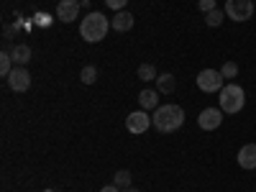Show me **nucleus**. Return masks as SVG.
<instances>
[{
    "label": "nucleus",
    "instance_id": "nucleus-1",
    "mask_svg": "<svg viewBox=\"0 0 256 192\" xmlns=\"http://www.w3.org/2000/svg\"><path fill=\"white\" fill-rule=\"evenodd\" d=\"M152 120H154V128L159 134H174L177 128H182V123H184V110L180 108V105H174V102L159 105V108L154 110V116H152Z\"/></svg>",
    "mask_w": 256,
    "mask_h": 192
},
{
    "label": "nucleus",
    "instance_id": "nucleus-2",
    "mask_svg": "<svg viewBox=\"0 0 256 192\" xmlns=\"http://www.w3.org/2000/svg\"><path fill=\"white\" fill-rule=\"evenodd\" d=\"M110 31V20L105 18L100 10H92L90 16L82 18L80 24V36L88 41V44H98V41H102L105 36H108Z\"/></svg>",
    "mask_w": 256,
    "mask_h": 192
},
{
    "label": "nucleus",
    "instance_id": "nucleus-3",
    "mask_svg": "<svg viewBox=\"0 0 256 192\" xmlns=\"http://www.w3.org/2000/svg\"><path fill=\"white\" fill-rule=\"evenodd\" d=\"M244 105H246L244 88H241V84H236V82H228L226 88L220 90V110L233 116V113H241Z\"/></svg>",
    "mask_w": 256,
    "mask_h": 192
},
{
    "label": "nucleus",
    "instance_id": "nucleus-4",
    "mask_svg": "<svg viewBox=\"0 0 256 192\" xmlns=\"http://www.w3.org/2000/svg\"><path fill=\"white\" fill-rule=\"evenodd\" d=\"M223 13L230 20H236V24H244V20H248L254 16V3L251 0H226Z\"/></svg>",
    "mask_w": 256,
    "mask_h": 192
},
{
    "label": "nucleus",
    "instance_id": "nucleus-5",
    "mask_svg": "<svg viewBox=\"0 0 256 192\" xmlns=\"http://www.w3.org/2000/svg\"><path fill=\"white\" fill-rule=\"evenodd\" d=\"M226 77L218 72V70H202L200 74H198V88L202 90V92H220L223 88H226Z\"/></svg>",
    "mask_w": 256,
    "mask_h": 192
},
{
    "label": "nucleus",
    "instance_id": "nucleus-6",
    "mask_svg": "<svg viewBox=\"0 0 256 192\" xmlns=\"http://www.w3.org/2000/svg\"><path fill=\"white\" fill-rule=\"evenodd\" d=\"M6 80H8V88L13 92H26L31 88V74H28L26 67H13V72Z\"/></svg>",
    "mask_w": 256,
    "mask_h": 192
},
{
    "label": "nucleus",
    "instance_id": "nucleus-7",
    "mask_svg": "<svg viewBox=\"0 0 256 192\" xmlns=\"http://www.w3.org/2000/svg\"><path fill=\"white\" fill-rule=\"evenodd\" d=\"M148 126H154V120H152V116H148L146 110H134L131 116L126 118V128L131 134H144V131H148Z\"/></svg>",
    "mask_w": 256,
    "mask_h": 192
},
{
    "label": "nucleus",
    "instance_id": "nucleus-8",
    "mask_svg": "<svg viewBox=\"0 0 256 192\" xmlns=\"http://www.w3.org/2000/svg\"><path fill=\"white\" fill-rule=\"evenodd\" d=\"M82 6L80 0H59L56 3V18L62 20V24H72V20H77Z\"/></svg>",
    "mask_w": 256,
    "mask_h": 192
},
{
    "label": "nucleus",
    "instance_id": "nucleus-9",
    "mask_svg": "<svg viewBox=\"0 0 256 192\" xmlns=\"http://www.w3.org/2000/svg\"><path fill=\"white\" fill-rule=\"evenodd\" d=\"M220 123H223V110L220 108H205L198 116V126L202 128V131H216V128H220Z\"/></svg>",
    "mask_w": 256,
    "mask_h": 192
},
{
    "label": "nucleus",
    "instance_id": "nucleus-10",
    "mask_svg": "<svg viewBox=\"0 0 256 192\" xmlns=\"http://www.w3.org/2000/svg\"><path fill=\"white\" fill-rule=\"evenodd\" d=\"M110 28H116L118 34H126V31H131L134 28V13H128V10H118L110 20Z\"/></svg>",
    "mask_w": 256,
    "mask_h": 192
},
{
    "label": "nucleus",
    "instance_id": "nucleus-11",
    "mask_svg": "<svg viewBox=\"0 0 256 192\" xmlns=\"http://www.w3.org/2000/svg\"><path fill=\"white\" fill-rule=\"evenodd\" d=\"M238 164L241 169H256V144H246L238 152Z\"/></svg>",
    "mask_w": 256,
    "mask_h": 192
},
{
    "label": "nucleus",
    "instance_id": "nucleus-12",
    "mask_svg": "<svg viewBox=\"0 0 256 192\" xmlns=\"http://www.w3.org/2000/svg\"><path fill=\"white\" fill-rule=\"evenodd\" d=\"M138 102H141V110H156L159 108V90H141L138 92Z\"/></svg>",
    "mask_w": 256,
    "mask_h": 192
},
{
    "label": "nucleus",
    "instance_id": "nucleus-13",
    "mask_svg": "<svg viewBox=\"0 0 256 192\" xmlns=\"http://www.w3.org/2000/svg\"><path fill=\"white\" fill-rule=\"evenodd\" d=\"M10 56L16 62V67H26V64L31 62V46L28 44H18V46H13Z\"/></svg>",
    "mask_w": 256,
    "mask_h": 192
},
{
    "label": "nucleus",
    "instance_id": "nucleus-14",
    "mask_svg": "<svg viewBox=\"0 0 256 192\" xmlns=\"http://www.w3.org/2000/svg\"><path fill=\"white\" fill-rule=\"evenodd\" d=\"M174 88H177L174 74L164 72V74H159V77H156V90H159L162 95H172V92H174Z\"/></svg>",
    "mask_w": 256,
    "mask_h": 192
},
{
    "label": "nucleus",
    "instance_id": "nucleus-15",
    "mask_svg": "<svg viewBox=\"0 0 256 192\" xmlns=\"http://www.w3.org/2000/svg\"><path fill=\"white\" fill-rule=\"evenodd\" d=\"M159 74H156V67L154 64H138V80H144V82H152V80H156Z\"/></svg>",
    "mask_w": 256,
    "mask_h": 192
},
{
    "label": "nucleus",
    "instance_id": "nucleus-16",
    "mask_svg": "<svg viewBox=\"0 0 256 192\" xmlns=\"http://www.w3.org/2000/svg\"><path fill=\"white\" fill-rule=\"evenodd\" d=\"M113 184H116V187H120V190L131 187V172H128V169H118L116 177H113Z\"/></svg>",
    "mask_w": 256,
    "mask_h": 192
},
{
    "label": "nucleus",
    "instance_id": "nucleus-17",
    "mask_svg": "<svg viewBox=\"0 0 256 192\" xmlns=\"http://www.w3.org/2000/svg\"><path fill=\"white\" fill-rule=\"evenodd\" d=\"M80 80H82L84 84H95V82H98V70L92 67V64H88V67H82Z\"/></svg>",
    "mask_w": 256,
    "mask_h": 192
},
{
    "label": "nucleus",
    "instance_id": "nucleus-18",
    "mask_svg": "<svg viewBox=\"0 0 256 192\" xmlns=\"http://www.w3.org/2000/svg\"><path fill=\"white\" fill-rule=\"evenodd\" d=\"M13 56L8 54V52H3V54H0V74H3V77H8L10 72H13Z\"/></svg>",
    "mask_w": 256,
    "mask_h": 192
},
{
    "label": "nucleus",
    "instance_id": "nucleus-19",
    "mask_svg": "<svg viewBox=\"0 0 256 192\" xmlns=\"http://www.w3.org/2000/svg\"><path fill=\"white\" fill-rule=\"evenodd\" d=\"M223 16H226V13H220V10L216 8V10H210V13H205V24H208L210 28H218V26L223 24Z\"/></svg>",
    "mask_w": 256,
    "mask_h": 192
},
{
    "label": "nucleus",
    "instance_id": "nucleus-20",
    "mask_svg": "<svg viewBox=\"0 0 256 192\" xmlns=\"http://www.w3.org/2000/svg\"><path fill=\"white\" fill-rule=\"evenodd\" d=\"M220 74H223L226 80H233V77L238 74V64H236V62H226L223 67H220Z\"/></svg>",
    "mask_w": 256,
    "mask_h": 192
},
{
    "label": "nucleus",
    "instance_id": "nucleus-21",
    "mask_svg": "<svg viewBox=\"0 0 256 192\" xmlns=\"http://www.w3.org/2000/svg\"><path fill=\"white\" fill-rule=\"evenodd\" d=\"M126 3H128V0H105V6H108L110 10H116V13H118V10H123V8H126Z\"/></svg>",
    "mask_w": 256,
    "mask_h": 192
},
{
    "label": "nucleus",
    "instance_id": "nucleus-22",
    "mask_svg": "<svg viewBox=\"0 0 256 192\" xmlns=\"http://www.w3.org/2000/svg\"><path fill=\"white\" fill-rule=\"evenodd\" d=\"M198 6H200L202 13H210V10H216V0H200Z\"/></svg>",
    "mask_w": 256,
    "mask_h": 192
},
{
    "label": "nucleus",
    "instance_id": "nucleus-23",
    "mask_svg": "<svg viewBox=\"0 0 256 192\" xmlns=\"http://www.w3.org/2000/svg\"><path fill=\"white\" fill-rule=\"evenodd\" d=\"M100 192H120V187H116V184H105Z\"/></svg>",
    "mask_w": 256,
    "mask_h": 192
},
{
    "label": "nucleus",
    "instance_id": "nucleus-24",
    "mask_svg": "<svg viewBox=\"0 0 256 192\" xmlns=\"http://www.w3.org/2000/svg\"><path fill=\"white\" fill-rule=\"evenodd\" d=\"M120 192H138L136 187H126V190H120Z\"/></svg>",
    "mask_w": 256,
    "mask_h": 192
},
{
    "label": "nucleus",
    "instance_id": "nucleus-25",
    "mask_svg": "<svg viewBox=\"0 0 256 192\" xmlns=\"http://www.w3.org/2000/svg\"><path fill=\"white\" fill-rule=\"evenodd\" d=\"M44 192H54V190H44Z\"/></svg>",
    "mask_w": 256,
    "mask_h": 192
}]
</instances>
